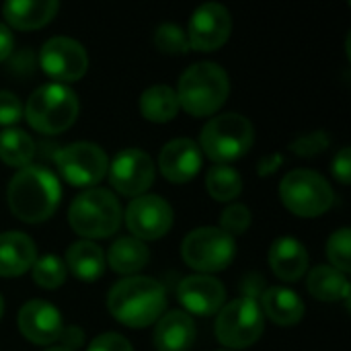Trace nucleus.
Listing matches in <instances>:
<instances>
[{"instance_id": "nucleus-29", "label": "nucleus", "mask_w": 351, "mask_h": 351, "mask_svg": "<svg viewBox=\"0 0 351 351\" xmlns=\"http://www.w3.org/2000/svg\"><path fill=\"white\" fill-rule=\"evenodd\" d=\"M68 269L58 255H45L33 263V282L45 290L60 288L66 282Z\"/></svg>"}, {"instance_id": "nucleus-17", "label": "nucleus", "mask_w": 351, "mask_h": 351, "mask_svg": "<svg viewBox=\"0 0 351 351\" xmlns=\"http://www.w3.org/2000/svg\"><path fill=\"white\" fill-rule=\"evenodd\" d=\"M160 171L171 183H187L202 169V150L189 138H177L165 144L158 156Z\"/></svg>"}, {"instance_id": "nucleus-21", "label": "nucleus", "mask_w": 351, "mask_h": 351, "mask_svg": "<svg viewBox=\"0 0 351 351\" xmlns=\"http://www.w3.org/2000/svg\"><path fill=\"white\" fill-rule=\"evenodd\" d=\"M261 313L263 317L271 319L280 327H292L302 321L304 317V302L298 298L294 290L274 286L263 292L261 296Z\"/></svg>"}, {"instance_id": "nucleus-37", "label": "nucleus", "mask_w": 351, "mask_h": 351, "mask_svg": "<svg viewBox=\"0 0 351 351\" xmlns=\"http://www.w3.org/2000/svg\"><path fill=\"white\" fill-rule=\"evenodd\" d=\"M58 339L64 343L62 348L72 350V348H80V346H82L84 335H82V329H80V327H64Z\"/></svg>"}, {"instance_id": "nucleus-12", "label": "nucleus", "mask_w": 351, "mask_h": 351, "mask_svg": "<svg viewBox=\"0 0 351 351\" xmlns=\"http://www.w3.org/2000/svg\"><path fill=\"white\" fill-rule=\"evenodd\" d=\"M125 224L138 241H156L173 226V208L160 195H138L125 210Z\"/></svg>"}, {"instance_id": "nucleus-27", "label": "nucleus", "mask_w": 351, "mask_h": 351, "mask_svg": "<svg viewBox=\"0 0 351 351\" xmlns=\"http://www.w3.org/2000/svg\"><path fill=\"white\" fill-rule=\"evenodd\" d=\"M35 156V142L23 130H4L0 132V160L14 169H25Z\"/></svg>"}, {"instance_id": "nucleus-9", "label": "nucleus", "mask_w": 351, "mask_h": 351, "mask_svg": "<svg viewBox=\"0 0 351 351\" xmlns=\"http://www.w3.org/2000/svg\"><path fill=\"white\" fill-rule=\"evenodd\" d=\"M183 261L204 274H214L226 269L234 255H237V243L234 237L224 232L222 228L206 226L191 230L181 245Z\"/></svg>"}, {"instance_id": "nucleus-25", "label": "nucleus", "mask_w": 351, "mask_h": 351, "mask_svg": "<svg viewBox=\"0 0 351 351\" xmlns=\"http://www.w3.org/2000/svg\"><path fill=\"white\" fill-rule=\"evenodd\" d=\"M308 292L323 302H335V300H350V284L341 271H337L331 265H319L308 274L306 280Z\"/></svg>"}, {"instance_id": "nucleus-39", "label": "nucleus", "mask_w": 351, "mask_h": 351, "mask_svg": "<svg viewBox=\"0 0 351 351\" xmlns=\"http://www.w3.org/2000/svg\"><path fill=\"white\" fill-rule=\"evenodd\" d=\"M45 351H72V350H68V348H49V350H45Z\"/></svg>"}, {"instance_id": "nucleus-30", "label": "nucleus", "mask_w": 351, "mask_h": 351, "mask_svg": "<svg viewBox=\"0 0 351 351\" xmlns=\"http://www.w3.org/2000/svg\"><path fill=\"white\" fill-rule=\"evenodd\" d=\"M154 45L162 53H185L189 49V39L179 25L165 23L154 31Z\"/></svg>"}, {"instance_id": "nucleus-32", "label": "nucleus", "mask_w": 351, "mask_h": 351, "mask_svg": "<svg viewBox=\"0 0 351 351\" xmlns=\"http://www.w3.org/2000/svg\"><path fill=\"white\" fill-rule=\"evenodd\" d=\"M249 224H251V212H249V208L243 206V204H232V206H228V208L222 212V216H220V228H222L224 232H228L230 237L243 234V232L249 228Z\"/></svg>"}, {"instance_id": "nucleus-36", "label": "nucleus", "mask_w": 351, "mask_h": 351, "mask_svg": "<svg viewBox=\"0 0 351 351\" xmlns=\"http://www.w3.org/2000/svg\"><path fill=\"white\" fill-rule=\"evenodd\" d=\"M331 171H333V175H335V177H337V179H339L343 185H348V183H350L351 154H350V148H348V146H346V148H341V150L335 154Z\"/></svg>"}, {"instance_id": "nucleus-18", "label": "nucleus", "mask_w": 351, "mask_h": 351, "mask_svg": "<svg viewBox=\"0 0 351 351\" xmlns=\"http://www.w3.org/2000/svg\"><path fill=\"white\" fill-rule=\"evenodd\" d=\"M195 341V323L183 311L162 315L154 329L156 351H189Z\"/></svg>"}, {"instance_id": "nucleus-38", "label": "nucleus", "mask_w": 351, "mask_h": 351, "mask_svg": "<svg viewBox=\"0 0 351 351\" xmlns=\"http://www.w3.org/2000/svg\"><path fill=\"white\" fill-rule=\"evenodd\" d=\"M12 45H14V39H12L10 29L4 23H0V62H4L10 56Z\"/></svg>"}, {"instance_id": "nucleus-10", "label": "nucleus", "mask_w": 351, "mask_h": 351, "mask_svg": "<svg viewBox=\"0 0 351 351\" xmlns=\"http://www.w3.org/2000/svg\"><path fill=\"white\" fill-rule=\"evenodd\" d=\"M56 167L74 187H88L103 181L109 169L107 154L93 142H74L58 150Z\"/></svg>"}, {"instance_id": "nucleus-34", "label": "nucleus", "mask_w": 351, "mask_h": 351, "mask_svg": "<svg viewBox=\"0 0 351 351\" xmlns=\"http://www.w3.org/2000/svg\"><path fill=\"white\" fill-rule=\"evenodd\" d=\"M23 103L10 90H0V125L16 123L23 117Z\"/></svg>"}, {"instance_id": "nucleus-22", "label": "nucleus", "mask_w": 351, "mask_h": 351, "mask_svg": "<svg viewBox=\"0 0 351 351\" xmlns=\"http://www.w3.org/2000/svg\"><path fill=\"white\" fill-rule=\"evenodd\" d=\"M60 4L56 0H12L4 2L2 14L14 29H39L58 14Z\"/></svg>"}, {"instance_id": "nucleus-6", "label": "nucleus", "mask_w": 351, "mask_h": 351, "mask_svg": "<svg viewBox=\"0 0 351 351\" xmlns=\"http://www.w3.org/2000/svg\"><path fill=\"white\" fill-rule=\"evenodd\" d=\"M121 204L107 189H88L74 197L68 210L72 230L88 239H107L121 224Z\"/></svg>"}, {"instance_id": "nucleus-8", "label": "nucleus", "mask_w": 351, "mask_h": 351, "mask_svg": "<svg viewBox=\"0 0 351 351\" xmlns=\"http://www.w3.org/2000/svg\"><path fill=\"white\" fill-rule=\"evenodd\" d=\"M265 317L255 298H234L216 317V337L230 350H245L263 335Z\"/></svg>"}, {"instance_id": "nucleus-14", "label": "nucleus", "mask_w": 351, "mask_h": 351, "mask_svg": "<svg viewBox=\"0 0 351 351\" xmlns=\"http://www.w3.org/2000/svg\"><path fill=\"white\" fill-rule=\"evenodd\" d=\"M107 171L111 185L121 195L138 197L154 183V162L144 150L138 148L121 150Z\"/></svg>"}, {"instance_id": "nucleus-19", "label": "nucleus", "mask_w": 351, "mask_h": 351, "mask_svg": "<svg viewBox=\"0 0 351 351\" xmlns=\"http://www.w3.org/2000/svg\"><path fill=\"white\" fill-rule=\"evenodd\" d=\"M37 261V247L25 232L0 234V276L16 278L33 267Z\"/></svg>"}, {"instance_id": "nucleus-2", "label": "nucleus", "mask_w": 351, "mask_h": 351, "mask_svg": "<svg viewBox=\"0 0 351 351\" xmlns=\"http://www.w3.org/2000/svg\"><path fill=\"white\" fill-rule=\"evenodd\" d=\"M60 181L45 167L29 165L8 183L6 199L10 212L29 224L47 220L60 206Z\"/></svg>"}, {"instance_id": "nucleus-40", "label": "nucleus", "mask_w": 351, "mask_h": 351, "mask_svg": "<svg viewBox=\"0 0 351 351\" xmlns=\"http://www.w3.org/2000/svg\"><path fill=\"white\" fill-rule=\"evenodd\" d=\"M2 313H4V300H2V296H0V319H2Z\"/></svg>"}, {"instance_id": "nucleus-31", "label": "nucleus", "mask_w": 351, "mask_h": 351, "mask_svg": "<svg viewBox=\"0 0 351 351\" xmlns=\"http://www.w3.org/2000/svg\"><path fill=\"white\" fill-rule=\"evenodd\" d=\"M350 247H351V234L350 228H339L337 232L331 234L329 243H327V257L333 263L331 267H335L337 271H341L343 276L351 269L350 261Z\"/></svg>"}, {"instance_id": "nucleus-35", "label": "nucleus", "mask_w": 351, "mask_h": 351, "mask_svg": "<svg viewBox=\"0 0 351 351\" xmlns=\"http://www.w3.org/2000/svg\"><path fill=\"white\" fill-rule=\"evenodd\" d=\"M86 351H134L132 343L119 333H103L95 337Z\"/></svg>"}, {"instance_id": "nucleus-7", "label": "nucleus", "mask_w": 351, "mask_h": 351, "mask_svg": "<svg viewBox=\"0 0 351 351\" xmlns=\"http://www.w3.org/2000/svg\"><path fill=\"white\" fill-rule=\"evenodd\" d=\"M280 197L292 214L317 218L333 206L335 193L323 175L308 169H294L282 179Z\"/></svg>"}, {"instance_id": "nucleus-3", "label": "nucleus", "mask_w": 351, "mask_h": 351, "mask_svg": "<svg viewBox=\"0 0 351 351\" xmlns=\"http://www.w3.org/2000/svg\"><path fill=\"white\" fill-rule=\"evenodd\" d=\"M179 107L193 117L214 115L228 99L230 80L222 66L214 62H197L189 66L179 80L175 90Z\"/></svg>"}, {"instance_id": "nucleus-11", "label": "nucleus", "mask_w": 351, "mask_h": 351, "mask_svg": "<svg viewBox=\"0 0 351 351\" xmlns=\"http://www.w3.org/2000/svg\"><path fill=\"white\" fill-rule=\"evenodd\" d=\"M39 64L58 82H74L88 70L86 49L70 37H51L39 51Z\"/></svg>"}, {"instance_id": "nucleus-16", "label": "nucleus", "mask_w": 351, "mask_h": 351, "mask_svg": "<svg viewBox=\"0 0 351 351\" xmlns=\"http://www.w3.org/2000/svg\"><path fill=\"white\" fill-rule=\"evenodd\" d=\"M177 298L189 313L199 317H212L220 313L226 298V290L222 282L212 276H189L179 284Z\"/></svg>"}, {"instance_id": "nucleus-1", "label": "nucleus", "mask_w": 351, "mask_h": 351, "mask_svg": "<svg viewBox=\"0 0 351 351\" xmlns=\"http://www.w3.org/2000/svg\"><path fill=\"white\" fill-rule=\"evenodd\" d=\"M107 308L121 325L142 329L162 317L167 308V290L152 278L132 276L109 290Z\"/></svg>"}, {"instance_id": "nucleus-28", "label": "nucleus", "mask_w": 351, "mask_h": 351, "mask_svg": "<svg viewBox=\"0 0 351 351\" xmlns=\"http://www.w3.org/2000/svg\"><path fill=\"white\" fill-rule=\"evenodd\" d=\"M208 193L216 202H232L243 191V181L237 169L228 165H214L206 175Z\"/></svg>"}, {"instance_id": "nucleus-4", "label": "nucleus", "mask_w": 351, "mask_h": 351, "mask_svg": "<svg viewBox=\"0 0 351 351\" xmlns=\"http://www.w3.org/2000/svg\"><path fill=\"white\" fill-rule=\"evenodd\" d=\"M23 111L29 125L39 134H60L76 121L78 97L70 86L49 82L31 93Z\"/></svg>"}, {"instance_id": "nucleus-33", "label": "nucleus", "mask_w": 351, "mask_h": 351, "mask_svg": "<svg viewBox=\"0 0 351 351\" xmlns=\"http://www.w3.org/2000/svg\"><path fill=\"white\" fill-rule=\"evenodd\" d=\"M329 144V138L325 132H313L308 136L298 138L296 142H292V152L300 154V156H315L319 152H323Z\"/></svg>"}, {"instance_id": "nucleus-23", "label": "nucleus", "mask_w": 351, "mask_h": 351, "mask_svg": "<svg viewBox=\"0 0 351 351\" xmlns=\"http://www.w3.org/2000/svg\"><path fill=\"white\" fill-rule=\"evenodd\" d=\"M64 263L80 282H97L105 271V253L90 241H78L70 245Z\"/></svg>"}, {"instance_id": "nucleus-5", "label": "nucleus", "mask_w": 351, "mask_h": 351, "mask_svg": "<svg viewBox=\"0 0 351 351\" xmlns=\"http://www.w3.org/2000/svg\"><path fill=\"white\" fill-rule=\"evenodd\" d=\"M255 140L253 123L241 113L212 117L199 134V150L216 165H228L245 156Z\"/></svg>"}, {"instance_id": "nucleus-26", "label": "nucleus", "mask_w": 351, "mask_h": 351, "mask_svg": "<svg viewBox=\"0 0 351 351\" xmlns=\"http://www.w3.org/2000/svg\"><path fill=\"white\" fill-rule=\"evenodd\" d=\"M140 111L148 121L154 123H167L175 119L179 111V99L175 88L167 84H154L146 88L140 97Z\"/></svg>"}, {"instance_id": "nucleus-24", "label": "nucleus", "mask_w": 351, "mask_h": 351, "mask_svg": "<svg viewBox=\"0 0 351 351\" xmlns=\"http://www.w3.org/2000/svg\"><path fill=\"white\" fill-rule=\"evenodd\" d=\"M148 261H150L148 247L134 237L117 239L109 247V253H107V263L111 265V269L117 274H123V276L144 269Z\"/></svg>"}, {"instance_id": "nucleus-15", "label": "nucleus", "mask_w": 351, "mask_h": 351, "mask_svg": "<svg viewBox=\"0 0 351 351\" xmlns=\"http://www.w3.org/2000/svg\"><path fill=\"white\" fill-rule=\"evenodd\" d=\"M16 323L21 335L35 346L53 343L64 329L60 311L45 300H29L23 304Z\"/></svg>"}, {"instance_id": "nucleus-20", "label": "nucleus", "mask_w": 351, "mask_h": 351, "mask_svg": "<svg viewBox=\"0 0 351 351\" xmlns=\"http://www.w3.org/2000/svg\"><path fill=\"white\" fill-rule=\"evenodd\" d=\"M269 267L271 271L284 280V282H296L300 280L308 269V253L306 247L292 239L282 237L269 247Z\"/></svg>"}, {"instance_id": "nucleus-13", "label": "nucleus", "mask_w": 351, "mask_h": 351, "mask_svg": "<svg viewBox=\"0 0 351 351\" xmlns=\"http://www.w3.org/2000/svg\"><path fill=\"white\" fill-rule=\"evenodd\" d=\"M230 29H232V16L228 8L218 2H206L189 19V29H187L189 47L197 51H214L226 43Z\"/></svg>"}]
</instances>
